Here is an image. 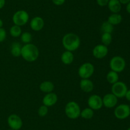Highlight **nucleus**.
<instances>
[{"label":"nucleus","mask_w":130,"mask_h":130,"mask_svg":"<svg viewBox=\"0 0 130 130\" xmlns=\"http://www.w3.org/2000/svg\"><path fill=\"white\" fill-rule=\"evenodd\" d=\"M62 45L66 50L74 52L79 48L81 45V40L78 35L73 33H69L62 38Z\"/></svg>","instance_id":"1"},{"label":"nucleus","mask_w":130,"mask_h":130,"mask_svg":"<svg viewBox=\"0 0 130 130\" xmlns=\"http://www.w3.org/2000/svg\"><path fill=\"white\" fill-rule=\"evenodd\" d=\"M39 51L38 47L32 43L24 44L22 47L21 56L25 61L32 62L38 59Z\"/></svg>","instance_id":"2"},{"label":"nucleus","mask_w":130,"mask_h":130,"mask_svg":"<svg viewBox=\"0 0 130 130\" xmlns=\"http://www.w3.org/2000/svg\"><path fill=\"white\" fill-rule=\"evenodd\" d=\"M81 108L77 102L70 101L66 104L65 107V113L68 118L71 119H76L80 117Z\"/></svg>","instance_id":"3"},{"label":"nucleus","mask_w":130,"mask_h":130,"mask_svg":"<svg viewBox=\"0 0 130 130\" xmlns=\"http://www.w3.org/2000/svg\"><path fill=\"white\" fill-rule=\"evenodd\" d=\"M126 61L123 57L119 56H114L109 62V66L112 71L117 73H121L126 68Z\"/></svg>","instance_id":"4"},{"label":"nucleus","mask_w":130,"mask_h":130,"mask_svg":"<svg viewBox=\"0 0 130 130\" xmlns=\"http://www.w3.org/2000/svg\"><path fill=\"white\" fill-rule=\"evenodd\" d=\"M29 20V15L27 11L24 10L17 11L12 17V21L15 25L23 26L25 25Z\"/></svg>","instance_id":"5"},{"label":"nucleus","mask_w":130,"mask_h":130,"mask_svg":"<svg viewBox=\"0 0 130 130\" xmlns=\"http://www.w3.org/2000/svg\"><path fill=\"white\" fill-rule=\"evenodd\" d=\"M95 67L90 62H85L78 69V75L81 79H90L94 73Z\"/></svg>","instance_id":"6"},{"label":"nucleus","mask_w":130,"mask_h":130,"mask_svg":"<svg viewBox=\"0 0 130 130\" xmlns=\"http://www.w3.org/2000/svg\"><path fill=\"white\" fill-rule=\"evenodd\" d=\"M128 89L126 84L121 81H118L115 84H112L111 87L112 93L118 98H124Z\"/></svg>","instance_id":"7"},{"label":"nucleus","mask_w":130,"mask_h":130,"mask_svg":"<svg viewBox=\"0 0 130 130\" xmlns=\"http://www.w3.org/2000/svg\"><path fill=\"white\" fill-rule=\"evenodd\" d=\"M114 113L115 117L118 119H125L130 115L129 106L127 104L119 105L116 107Z\"/></svg>","instance_id":"8"},{"label":"nucleus","mask_w":130,"mask_h":130,"mask_svg":"<svg viewBox=\"0 0 130 130\" xmlns=\"http://www.w3.org/2000/svg\"><path fill=\"white\" fill-rule=\"evenodd\" d=\"M88 105L93 110L101 109L103 107L102 98L98 94H92L88 99Z\"/></svg>","instance_id":"9"},{"label":"nucleus","mask_w":130,"mask_h":130,"mask_svg":"<svg viewBox=\"0 0 130 130\" xmlns=\"http://www.w3.org/2000/svg\"><path fill=\"white\" fill-rule=\"evenodd\" d=\"M7 122L10 129L19 130L23 126V122L20 117L18 115L13 113L10 115L7 119Z\"/></svg>","instance_id":"10"},{"label":"nucleus","mask_w":130,"mask_h":130,"mask_svg":"<svg viewBox=\"0 0 130 130\" xmlns=\"http://www.w3.org/2000/svg\"><path fill=\"white\" fill-rule=\"evenodd\" d=\"M103 106L107 108H112L117 105L118 98L112 93H108L102 98Z\"/></svg>","instance_id":"11"},{"label":"nucleus","mask_w":130,"mask_h":130,"mask_svg":"<svg viewBox=\"0 0 130 130\" xmlns=\"http://www.w3.org/2000/svg\"><path fill=\"white\" fill-rule=\"evenodd\" d=\"M109 52L108 47L103 44H98L95 46L92 50L93 56L96 59H103L106 57Z\"/></svg>","instance_id":"12"},{"label":"nucleus","mask_w":130,"mask_h":130,"mask_svg":"<svg viewBox=\"0 0 130 130\" xmlns=\"http://www.w3.org/2000/svg\"><path fill=\"white\" fill-rule=\"evenodd\" d=\"M44 26V19L39 16L33 17L30 21V27L34 31H39L42 30Z\"/></svg>","instance_id":"13"},{"label":"nucleus","mask_w":130,"mask_h":130,"mask_svg":"<svg viewBox=\"0 0 130 130\" xmlns=\"http://www.w3.org/2000/svg\"><path fill=\"white\" fill-rule=\"evenodd\" d=\"M58 101V96L57 94L53 93H50L46 94L43 98V104L48 107H53L57 103Z\"/></svg>","instance_id":"14"},{"label":"nucleus","mask_w":130,"mask_h":130,"mask_svg":"<svg viewBox=\"0 0 130 130\" xmlns=\"http://www.w3.org/2000/svg\"><path fill=\"white\" fill-rule=\"evenodd\" d=\"M80 88L85 93H90L94 89V84L90 79H81L79 83Z\"/></svg>","instance_id":"15"},{"label":"nucleus","mask_w":130,"mask_h":130,"mask_svg":"<svg viewBox=\"0 0 130 130\" xmlns=\"http://www.w3.org/2000/svg\"><path fill=\"white\" fill-rule=\"evenodd\" d=\"M107 6L112 14H119L121 10L122 5L119 0H109Z\"/></svg>","instance_id":"16"},{"label":"nucleus","mask_w":130,"mask_h":130,"mask_svg":"<svg viewBox=\"0 0 130 130\" xmlns=\"http://www.w3.org/2000/svg\"><path fill=\"white\" fill-rule=\"evenodd\" d=\"M55 89V85L51 81H44L41 82L39 85V89L43 93H50L53 91Z\"/></svg>","instance_id":"17"},{"label":"nucleus","mask_w":130,"mask_h":130,"mask_svg":"<svg viewBox=\"0 0 130 130\" xmlns=\"http://www.w3.org/2000/svg\"><path fill=\"white\" fill-rule=\"evenodd\" d=\"M74 56L72 52L71 51L66 50L61 55V61L66 65L71 64L74 61Z\"/></svg>","instance_id":"18"},{"label":"nucleus","mask_w":130,"mask_h":130,"mask_svg":"<svg viewBox=\"0 0 130 130\" xmlns=\"http://www.w3.org/2000/svg\"><path fill=\"white\" fill-rule=\"evenodd\" d=\"M22 47V46L21 45V44L19 42H15L12 43L11 47H10L11 54L15 57H18L19 56H21Z\"/></svg>","instance_id":"19"},{"label":"nucleus","mask_w":130,"mask_h":130,"mask_svg":"<svg viewBox=\"0 0 130 130\" xmlns=\"http://www.w3.org/2000/svg\"><path fill=\"white\" fill-rule=\"evenodd\" d=\"M123 20V17L119 14H112L108 17L107 21L112 25H116L121 23Z\"/></svg>","instance_id":"20"},{"label":"nucleus","mask_w":130,"mask_h":130,"mask_svg":"<svg viewBox=\"0 0 130 130\" xmlns=\"http://www.w3.org/2000/svg\"><path fill=\"white\" fill-rule=\"evenodd\" d=\"M106 79L109 84H112V85L115 84L116 82L119 81V75H118V73L112 71V70H110L107 74Z\"/></svg>","instance_id":"21"},{"label":"nucleus","mask_w":130,"mask_h":130,"mask_svg":"<svg viewBox=\"0 0 130 130\" xmlns=\"http://www.w3.org/2000/svg\"><path fill=\"white\" fill-rule=\"evenodd\" d=\"M94 115V110L90 108H85L81 111V116L85 119H90Z\"/></svg>","instance_id":"22"},{"label":"nucleus","mask_w":130,"mask_h":130,"mask_svg":"<svg viewBox=\"0 0 130 130\" xmlns=\"http://www.w3.org/2000/svg\"><path fill=\"white\" fill-rule=\"evenodd\" d=\"M22 33V32L21 27L15 25V24L12 25L10 29V35L13 37V38H18V37L20 36Z\"/></svg>","instance_id":"23"},{"label":"nucleus","mask_w":130,"mask_h":130,"mask_svg":"<svg viewBox=\"0 0 130 130\" xmlns=\"http://www.w3.org/2000/svg\"><path fill=\"white\" fill-rule=\"evenodd\" d=\"M101 30L104 33H110L112 34V33L114 31V25H112L110 22L107 20V21L104 22L102 24L101 27Z\"/></svg>","instance_id":"24"},{"label":"nucleus","mask_w":130,"mask_h":130,"mask_svg":"<svg viewBox=\"0 0 130 130\" xmlns=\"http://www.w3.org/2000/svg\"><path fill=\"white\" fill-rule=\"evenodd\" d=\"M101 42L103 45L105 46H109L112 42V36L110 33H104L101 36Z\"/></svg>","instance_id":"25"},{"label":"nucleus","mask_w":130,"mask_h":130,"mask_svg":"<svg viewBox=\"0 0 130 130\" xmlns=\"http://www.w3.org/2000/svg\"><path fill=\"white\" fill-rule=\"evenodd\" d=\"M32 39V36L31 33L29 32H24V33H22L21 35H20V40L24 44L30 43L31 42Z\"/></svg>","instance_id":"26"},{"label":"nucleus","mask_w":130,"mask_h":130,"mask_svg":"<svg viewBox=\"0 0 130 130\" xmlns=\"http://www.w3.org/2000/svg\"><path fill=\"white\" fill-rule=\"evenodd\" d=\"M48 113V107L46 106L41 105V107H39V108L38 110V115L40 116V117H45Z\"/></svg>","instance_id":"27"},{"label":"nucleus","mask_w":130,"mask_h":130,"mask_svg":"<svg viewBox=\"0 0 130 130\" xmlns=\"http://www.w3.org/2000/svg\"><path fill=\"white\" fill-rule=\"evenodd\" d=\"M6 31L3 28H0V43L4 42L6 38Z\"/></svg>","instance_id":"28"},{"label":"nucleus","mask_w":130,"mask_h":130,"mask_svg":"<svg viewBox=\"0 0 130 130\" xmlns=\"http://www.w3.org/2000/svg\"><path fill=\"white\" fill-rule=\"evenodd\" d=\"M109 1V0H96V3L99 6L104 7V6H107Z\"/></svg>","instance_id":"29"},{"label":"nucleus","mask_w":130,"mask_h":130,"mask_svg":"<svg viewBox=\"0 0 130 130\" xmlns=\"http://www.w3.org/2000/svg\"><path fill=\"white\" fill-rule=\"evenodd\" d=\"M53 3L56 6H61L66 2V0H52Z\"/></svg>","instance_id":"30"},{"label":"nucleus","mask_w":130,"mask_h":130,"mask_svg":"<svg viewBox=\"0 0 130 130\" xmlns=\"http://www.w3.org/2000/svg\"><path fill=\"white\" fill-rule=\"evenodd\" d=\"M124 97H125L126 99L127 100L130 101V89H128V90H127L126 93L125 94V96Z\"/></svg>","instance_id":"31"},{"label":"nucleus","mask_w":130,"mask_h":130,"mask_svg":"<svg viewBox=\"0 0 130 130\" xmlns=\"http://www.w3.org/2000/svg\"><path fill=\"white\" fill-rule=\"evenodd\" d=\"M5 3H6V1L5 0H0V10L2 9L5 6Z\"/></svg>","instance_id":"32"},{"label":"nucleus","mask_w":130,"mask_h":130,"mask_svg":"<svg viewBox=\"0 0 130 130\" xmlns=\"http://www.w3.org/2000/svg\"><path fill=\"white\" fill-rule=\"evenodd\" d=\"M121 5H127L130 2V0H119Z\"/></svg>","instance_id":"33"},{"label":"nucleus","mask_w":130,"mask_h":130,"mask_svg":"<svg viewBox=\"0 0 130 130\" xmlns=\"http://www.w3.org/2000/svg\"><path fill=\"white\" fill-rule=\"evenodd\" d=\"M126 11L128 14H130V2L128 3L126 5Z\"/></svg>","instance_id":"34"},{"label":"nucleus","mask_w":130,"mask_h":130,"mask_svg":"<svg viewBox=\"0 0 130 130\" xmlns=\"http://www.w3.org/2000/svg\"><path fill=\"white\" fill-rule=\"evenodd\" d=\"M3 21L2 20V19H0V28H3Z\"/></svg>","instance_id":"35"},{"label":"nucleus","mask_w":130,"mask_h":130,"mask_svg":"<svg viewBox=\"0 0 130 130\" xmlns=\"http://www.w3.org/2000/svg\"><path fill=\"white\" fill-rule=\"evenodd\" d=\"M8 130H14V129H8Z\"/></svg>","instance_id":"36"},{"label":"nucleus","mask_w":130,"mask_h":130,"mask_svg":"<svg viewBox=\"0 0 130 130\" xmlns=\"http://www.w3.org/2000/svg\"><path fill=\"white\" fill-rule=\"evenodd\" d=\"M127 130H130V127H129V128H128Z\"/></svg>","instance_id":"37"},{"label":"nucleus","mask_w":130,"mask_h":130,"mask_svg":"<svg viewBox=\"0 0 130 130\" xmlns=\"http://www.w3.org/2000/svg\"><path fill=\"white\" fill-rule=\"evenodd\" d=\"M129 108H130V105H129Z\"/></svg>","instance_id":"38"}]
</instances>
